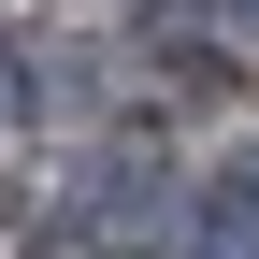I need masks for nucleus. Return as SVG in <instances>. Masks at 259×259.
<instances>
[{"label":"nucleus","instance_id":"1","mask_svg":"<svg viewBox=\"0 0 259 259\" xmlns=\"http://www.w3.org/2000/svg\"><path fill=\"white\" fill-rule=\"evenodd\" d=\"M173 231H187V187L158 173L144 144H115V158L72 173V245H101V259H173Z\"/></svg>","mask_w":259,"mask_h":259},{"label":"nucleus","instance_id":"2","mask_svg":"<svg viewBox=\"0 0 259 259\" xmlns=\"http://www.w3.org/2000/svg\"><path fill=\"white\" fill-rule=\"evenodd\" d=\"M187 231H202V259H259V144H231L187 187Z\"/></svg>","mask_w":259,"mask_h":259}]
</instances>
